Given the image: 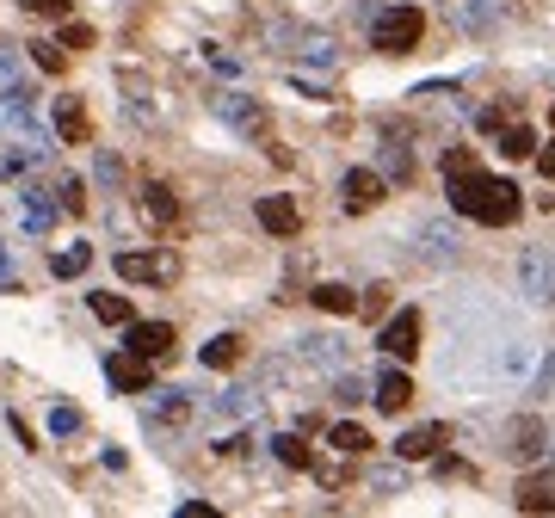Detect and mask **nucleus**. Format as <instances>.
Returning a JSON list of instances; mask_svg holds the SVG:
<instances>
[{
	"instance_id": "26",
	"label": "nucleus",
	"mask_w": 555,
	"mask_h": 518,
	"mask_svg": "<svg viewBox=\"0 0 555 518\" xmlns=\"http://www.w3.org/2000/svg\"><path fill=\"white\" fill-rule=\"evenodd\" d=\"M475 173V148H444V179H463Z\"/></svg>"
},
{
	"instance_id": "9",
	"label": "nucleus",
	"mask_w": 555,
	"mask_h": 518,
	"mask_svg": "<svg viewBox=\"0 0 555 518\" xmlns=\"http://www.w3.org/2000/svg\"><path fill=\"white\" fill-rule=\"evenodd\" d=\"M253 216H259V229H266V235H284V241L303 229V210H296V198H284V192L259 198V204H253Z\"/></svg>"
},
{
	"instance_id": "30",
	"label": "nucleus",
	"mask_w": 555,
	"mask_h": 518,
	"mask_svg": "<svg viewBox=\"0 0 555 518\" xmlns=\"http://www.w3.org/2000/svg\"><path fill=\"white\" fill-rule=\"evenodd\" d=\"M62 210H68V216L87 210V185H81V179H62Z\"/></svg>"
},
{
	"instance_id": "18",
	"label": "nucleus",
	"mask_w": 555,
	"mask_h": 518,
	"mask_svg": "<svg viewBox=\"0 0 555 518\" xmlns=\"http://www.w3.org/2000/svg\"><path fill=\"white\" fill-rule=\"evenodd\" d=\"M93 315H99L105 327H130V321H136L130 296H118V290H93Z\"/></svg>"
},
{
	"instance_id": "34",
	"label": "nucleus",
	"mask_w": 555,
	"mask_h": 518,
	"mask_svg": "<svg viewBox=\"0 0 555 518\" xmlns=\"http://www.w3.org/2000/svg\"><path fill=\"white\" fill-rule=\"evenodd\" d=\"M537 173H543V179H555V142H543V148H537Z\"/></svg>"
},
{
	"instance_id": "20",
	"label": "nucleus",
	"mask_w": 555,
	"mask_h": 518,
	"mask_svg": "<svg viewBox=\"0 0 555 518\" xmlns=\"http://www.w3.org/2000/svg\"><path fill=\"white\" fill-rule=\"evenodd\" d=\"M327 444H333L340 457H364V451H370V432H364L358 420H340V426L327 432Z\"/></svg>"
},
{
	"instance_id": "15",
	"label": "nucleus",
	"mask_w": 555,
	"mask_h": 518,
	"mask_svg": "<svg viewBox=\"0 0 555 518\" xmlns=\"http://www.w3.org/2000/svg\"><path fill=\"white\" fill-rule=\"evenodd\" d=\"M309 303H315L321 315H358V290L327 278V284H315V290H309Z\"/></svg>"
},
{
	"instance_id": "4",
	"label": "nucleus",
	"mask_w": 555,
	"mask_h": 518,
	"mask_svg": "<svg viewBox=\"0 0 555 518\" xmlns=\"http://www.w3.org/2000/svg\"><path fill=\"white\" fill-rule=\"evenodd\" d=\"M389 198V179L377 173V167H352L346 179H340V204L352 210V216H364V210H377Z\"/></svg>"
},
{
	"instance_id": "10",
	"label": "nucleus",
	"mask_w": 555,
	"mask_h": 518,
	"mask_svg": "<svg viewBox=\"0 0 555 518\" xmlns=\"http://www.w3.org/2000/svg\"><path fill=\"white\" fill-rule=\"evenodd\" d=\"M173 340H179L173 321H130V327H124V346H130V352H142V358H167V352H173Z\"/></svg>"
},
{
	"instance_id": "22",
	"label": "nucleus",
	"mask_w": 555,
	"mask_h": 518,
	"mask_svg": "<svg viewBox=\"0 0 555 518\" xmlns=\"http://www.w3.org/2000/svg\"><path fill=\"white\" fill-rule=\"evenodd\" d=\"M543 451V420H518L512 426V457H537Z\"/></svg>"
},
{
	"instance_id": "25",
	"label": "nucleus",
	"mask_w": 555,
	"mask_h": 518,
	"mask_svg": "<svg viewBox=\"0 0 555 518\" xmlns=\"http://www.w3.org/2000/svg\"><path fill=\"white\" fill-rule=\"evenodd\" d=\"M185 414H192V401H185V389H167V401L155 407V426H179Z\"/></svg>"
},
{
	"instance_id": "3",
	"label": "nucleus",
	"mask_w": 555,
	"mask_h": 518,
	"mask_svg": "<svg viewBox=\"0 0 555 518\" xmlns=\"http://www.w3.org/2000/svg\"><path fill=\"white\" fill-rule=\"evenodd\" d=\"M420 333H426V315H420V309H401V315H389V327L377 333V346H383L395 364H407V358H420Z\"/></svg>"
},
{
	"instance_id": "12",
	"label": "nucleus",
	"mask_w": 555,
	"mask_h": 518,
	"mask_svg": "<svg viewBox=\"0 0 555 518\" xmlns=\"http://www.w3.org/2000/svg\"><path fill=\"white\" fill-rule=\"evenodd\" d=\"M142 216L155 222V229H179V198H173V185H161V179H148L142 185Z\"/></svg>"
},
{
	"instance_id": "28",
	"label": "nucleus",
	"mask_w": 555,
	"mask_h": 518,
	"mask_svg": "<svg viewBox=\"0 0 555 518\" xmlns=\"http://www.w3.org/2000/svg\"><path fill=\"white\" fill-rule=\"evenodd\" d=\"M309 469H315L321 488H346V481H352V469H346V463H327V457H321V463H309Z\"/></svg>"
},
{
	"instance_id": "24",
	"label": "nucleus",
	"mask_w": 555,
	"mask_h": 518,
	"mask_svg": "<svg viewBox=\"0 0 555 518\" xmlns=\"http://www.w3.org/2000/svg\"><path fill=\"white\" fill-rule=\"evenodd\" d=\"M389 296H395L389 284H370V290H358V315H364V321H377V315H389Z\"/></svg>"
},
{
	"instance_id": "5",
	"label": "nucleus",
	"mask_w": 555,
	"mask_h": 518,
	"mask_svg": "<svg viewBox=\"0 0 555 518\" xmlns=\"http://www.w3.org/2000/svg\"><path fill=\"white\" fill-rule=\"evenodd\" d=\"M118 278H130V284H173L179 278V259L173 253H118Z\"/></svg>"
},
{
	"instance_id": "27",
	"label": "nucleus",
	"mask_w": 555,
	"mask_h": 518,
	"mask_svg": "<svg viewBox=\"0 0 555 518\" xmlns=\"http://www.w3.org/2000/svg\"><path fill=\"white\" fill-rule=\"evenodd\" d=\"M31 62L44 68V74H62L68 68V56H62V44H31Z\"/></svg>"
},
{
	"instance_id": "14",
	"label": "nucleus",
	"mask_w": 555,
	"mask_h": 518,
	"mask_svg": "<svg viewBox=\"0 0 555 518\" xmlns=\"http://www.w3.org/2000/svg\"><path fill=\"white\" fill-rule=\"evenodd\" d=\"M370 401H377L383 414H407V401H414V383H407V370H383V377L370 383Z\"/></svg>"
},
{
	"instance_id": "21",
	"label": "nucleus",
	"mask_w": 555,
	"mask_h": 518,
	"mask_svg": "<svg viewBox=\"0 0 555 518\" xmlns=\"http://www.w3.org/2000/svg\"><path fill=\"white\" fill-rule=\"evenodd\" d=\"M272 457H278L284 469H309V463H315V457H309V444L296 438V432H278V438H272Z\"/></svg>"
},
{
	"instance_id": "31",
	"label": "nucleus",
	"mask_w": 555,
	"mask_h": 518,
	"mask_svg": "<svg viewBox=\"0 0 555 518\" xmlns=\"http://www.w3.org/2000/svg\"><path fill=\"white\" fill-rule=\"evenodd\" d=\"M333 401L358 407V401H370V389H364V383H352V377H340V383H333Z\"/></svg>"
},
{
	"instance_id": "36",
	"label": "nucleus",
	"mask_w": 555,
	"mask_h": 518,
	"mask_svg": "<svg viewBox=\"0 0 555 518\" xmlns=\"http://www.w3.org/2000/svg\"><path fill=\"white\" fill-rule=\"evenodd\" d=\"M549 124H555V105H549Z\"/></svg>"
},
{
	"instance_id": "11",
	"label": "nucleus",
	"mask_w": 555,
	"mask_h": 518,
	"mask_svg": "<svg viewBox=\"0 0 555 518\" xmlns=\"http://www.w3.org/2000/svg\"><path fill=\"white\" fill-rule=\"evenodd\" d=\"M512 506H518V512H555V469L518 475V488H512Z\"/></svg>"
},
{
	"instance_id": "17",
	"label": "nucleus",
	"mask_w": 555,
	"mask_h": 518,
	"mask_svg": "<svg viewBox=\"0 0 555 518\" xmlns=\"http://www.w3.org/2000/svg\"><path fill=\"white\" fill-rule=\"evenodd\" d=\"M241 352H247L241 333H216V340H210L198 358H204V370H235V364H241Z\"/></svg>"
},
{
	"instance_id": "33",
	"label": "nucleus",
	"mask_w": 555,
	"mask_h": 518,
	"mask_svg": "<svg viewBox=\"0 0 555 518\" xmlns=\"http://www.w3.org/2000/svg\"><path fill=\"white\" fill-rule=\"evenodd\" d=\"M31 13H44V19H68V0H25Z\"/></svg>"
},
{
	"instance_id": "23",
	"label": "nucleus",
	"mask_w": 555,
	"mask_h": 518,
	"mask_svg": "<svg viewBox=\"0 0 555 518\" xmlns=\"http://www.w3.org/2000/svg\"><path fill=\"white\" fill-rule=\"evenodd\" d=\"M87 266H93V247H68V253H56V259H50V272H56V278H81Z\"/></svg>"
},
{
	"instance_id": "13",
	"label": "nucleus",
	"mask_w": 555,
	"mask_h": 518,
	"mask_svg": "<svg viewBox=\"0 0 555 518\" xmlns=\"http://www.w3.org/2000/svg\"><path fill=\"white\" fill-rule=\"evenodd\" d=\"M56 136H62L68 148H87V142H93V118H87L81 99H56Z\"/></svg>"
},
{
	"instance_id": "8",
	"label": "nucleus",
	"mask_w": 555,
	"mask_h": 518,
	"mask_svg": "<svg viewBox=\"0 0 555 518\" xmlns=\"http://www.w3.org/2000/svg\"><path fill=\"white\" fill-rule=\"evenodd\" d=\"M444 438H451V426H444V420L407 426V432H401V444H395V457H401V463H426V457H438V451H444Z\"/></svg>"
},
{
	"instance_id": "35",
	"label": "nucleus",
	"mask_w": 555,
	"mask_h": 518,
	"mask_svg": "<svg viewBox=\"0 0 555 518\" xmlns=\"http://www.w3.org/2000/svg\"><path fill=\"white\" fill-rule=\"evenodd\" d=\"M0 284H7V290H13V266H7V247H0Z\"/></svg>"
},
{
	"instance_id": "1",
	"label": "nucleus",
	"mask_w": 555,
	"mask_h": 518,
	"mask_svg": "<svg viewBox=\"0 0 555 518\" xmlns=\"http://www.w3.org/2000/svg\"><path fill=\"white\" fill-rule=\"evenodd\" d=\"M444 198H451L457 216L481 222V229H512L518 210H525V192L512 179H494V173H463V179H444Z\"/></svg>"
},
{
	"instance_id": "29",
	"label": "nucleus",
	"mask_w": 555,
	"mask_h": 518,
	"mask_svg": "<svg viewBox=\"0 0 555 518\" xmlns=\"http://www.w3.org/2000/svg\"><path fill=\"white\" fill-rule=\"evenodd\" d=\"M62 50H93V25L68 19V25H62Z\"/></svg>"
},
{
	"instance_id": "19",
	"label": "nucleus",
	"mask_w": 555,
	"mask_h": 518,
	"mask_svg": "<svg viewBox=\"0 0 555 518\" xmlns=\"http://www.w3.org/2000/svg\"><path fill=\"white\" fill-rule=\"evenodd\" d=\"M420 253L426 259H457V229H451V222H426V229H420Z\"/></svg>"
},
{
	"instance_id": "32",
	"label": "nucleus",
	"mask_w": 555,
	"mask_h": 518,
	"mask_svg": "<svg viewBox=\"0 0 555 518\" xmlns=\"http://www.w3.org/2000/svg\"><path fill=\"white\" fill-rule=\"evenodd\" d=\"M50 432H81V414H74V407H56V414H50Z\"/></svg>"
},
{
	"instance_id": "6",
	"label": "nucleus",
	"mask_w": 555,
	"mask_h": 518,
	"mask_svg": "<svg viewBox=\"0 0 555 518\" xmlns=\"http://www.w3.org/2000/svg\"><path fill=\"white\" fill-rule=\"evenodd\" d=\"M155 358H142V352H118V358H105V377L118 395H148L155 389V370H148Z\"/></svg>"
},
{
	"instance_id": "2",
	"label": "nucleus",
	"mask_w": 555,
	"mask_h": 518,
	"mask_svg": "<svg viewBox=\"0 0 555 518\" xmlns=\"http://www.w3.org/2000/svg\"><path fill=\"white\" fill-rule=\"evenodd\" d=\"M420 37H426V13L420 7H383L377 19H370V50H383V56L420 50Z\"/></svg>"
},
{
	"instance_id": "7",
	"label": "nucleus",
	"mask_w": 555,
	"mask_h": 518,
	"mask_svg": "<svg viewBox=\"0 0 555 518\" xmlns=\"http://www.w3.org/2000/svg\"><path fill=\"white\" fill-rule=\"evenodd\" d=\"M518 284H525L531 303H555V253L549 247H531L518 259Z\"/></svg>"
},
{
	"instance_id": "16",
	"label": "nucleus",
	"mask_w": 555,
	"mask_h": 518,
	"mask_svg": "<svg viewBox=\"0 0 555 518\" xmlns=\"http://www.w3.org/2000/svg\"><path fill=\"white\" fill-rule=\"evenodd\" d=\"M494 142H500V155H506V161H531V155H537V130H531V124H518V118H512V124H500V130H494Z\"/></svg>"
}]
</instances>
